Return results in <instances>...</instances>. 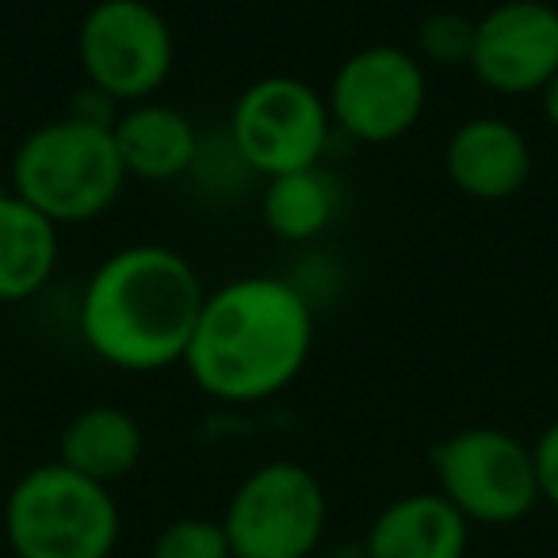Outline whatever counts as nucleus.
Returning <instances> with one entry per match:
<instances>
[{
    "label": "nucleus",
    "instance_id": "obj_7",
    "mask_svg": "<svg viewBox=\"0 0 558 558\" xmlns=\"http://www.w3.org/2000/svg\"><path fill=\"white\" fill-rule=\"evenodd\" d=\"M333 131L326 93L291 73H268L245 85L230 111L233 157L264 180L326 165Z\"/></svg>",
    "mask_w": 558,
    "mask_h": 558
},
{
    "label": "nucleus",
    "instance_id": "obj_5",
    "mask_svg": "<svg viewBox=\"0 0 558 558\" xmlns=\"http://www.w3.org/2000/svg\"><path fill=\"white\" fill-rule=\"evenodd\" d=\"M329 527L322 478L295 459H268L233 486L222 532L233 558H318Z\"/></svg>",
    "mask_w": 558,
    "mask_h": 558
},
{
    "label": "nucleus",
    "instance_id": "obj_1",
    "mask_svg": "<svg viewBox=\"0 0 558 558\" xmlns=\"http://www.w3.org/2000/svg\"><path fill=\"white\" fill-rule=\"evenodd\" d=\"M311 352V295L283 276H238L207 291L184 367L215 402L256 405L283 395Z\"/></svg>",
    "mask_w": 558,
    "mask_h": 558
},
{
    "label": "nucleus",
    "instance_id": "obj_2",
    "mask_svg": "<svg viewBox=\"0 0 558 558\" xmlns=\"http://www.w3.org/2000/svg\"><path fill=\"white\" fill-rule=\"evenodd\" d=\"M199 271L184 253L134 241L96 264L77 303V333L100 364L126 375H154L184 364L199 322Z\"/></svg>",
    "mask_w": 558,
    "mask_h": 558
},
{
    "label": "nucleus",
    "instance_id": "obj_13",
    "mask_svg": "<svg viewBox=\"0 0 558 558\" xmlns=\"http://www.w3.org/2000/svg\"><path fill=\"white\" fill-rule=\"evenodd\" d=\"M367 558H466L471 524L436 489L387 501L364 535Z\"/></svg>",
    "mask_w": 558,
    "mask_h": 558
},
{
    "label": "nucleus",
    "instance_id": "obj_15",
    "mask_svg": "<svg viewBox=\"0 0 558 558\" xmlns=\"http://www.w3.org/2000/svg\"><path fill=\"white\" fill-rule=\"evenodd\" d=\"M146 456V433L123 405H85L58 436V463L100 486H116Z\"/></svg>",
    "mask_w": 558,
    "mask_h": 558
},
{
    "label": "nucleus",
    "instance_id": "obj_14",
    "mask_svg": "<svg viewBox=\"0 0 558 558\" xmlns=\"http://www.w3.org/2000/svg\"><path fill=\"white\" fill-rule=\"evenodd\" d=\"M62 226L0 187V303H27L43 295L62 260Z\"/></svg>",
    "mask_w": 558,
    "mask_h": 558
},
{
    "label": "nucleus",
    "instance_id": "obj_10",
    "mask_svg": "<svg viewBox=\"0 0 558 558\" xmlns=\"http://www.w3.org/2000/svg\"><path fill=\"white\" fill-rule=\"evenodd\" d=\"M466 70L494 96H539L558 73V9L550 0H497L474 20Z\"/></svg>",
    "mask_w": 558,
    "mask_h": 558
},
{
    "label": "nucleus",
    "instance_id": "obj_16",
    "mask_svg": "<svg viewBox=\"0 0 558 558\" xmlns=\"http://www.w3.org/2000/svg\"><path fill=\"white\" fill-rule=\"evenodd\" d=\"M341 180L326 165H311V169L271 177L264 180L260 192V218L268 226V233L279 241H291V245L318 241L341 218Z\"/></svg>",
    "mask_w": 558,
    "mask_h": 558
},
{
    "label": "nucleus",
    "instance_id": "obj_3",
    "mask_svg": "<svg viewBox=\"0 0 558 558\" xmlns=\"http://www.w3.org/2000/svg\"><path fill=\"white\" fill-rule=\"evenodd\" d=\"M12 192L27 199L54 226L96 222L116 207L126 187L111 126L77 116L39 123L12 154Z\"/></svg>",
    "mask_w": 558,
    "mask_h": 558
},
{
    "label": "nucleus",
    "instance_id": "obj_20",
    "mask_svg": "<svg viewBox=\"0 0 558 558\" xmlns=\"http://www.w3.org/2000/svg\"><path fill=\"white\" fill-rule=\"evenodd\" d=\"M539 108H543V119H547L550 131H558V73L547 81V88L539 93Z\"/></svg>",
    "mask_w": 558,
    "mask_h": 558
},
{
    "label": "nucleus",
    "instance_id": "obj_11",
    "mask_svg": "<svg viewBox=\"0 0 558 558\" xmlns=\"http://www.w3.org/2000/svg\"><path fill=\"white\" fill-rule=\"evenodd\" d=\"M444 172L466 199H512L532 180V142L501 116H471L444 146Z\"/></svg>",
    "mask_w": 558,
    "mask_h": 558
},
{
    "label": "nucleus",
    "instance_id": "obj_12",
    "mask_svg": "<svg viewBox=\"0 0 558 558\" xmlns=\"http://www.w3.org/2000/svg\"><path fill=\"white\" fill-rule=\"evenodd\" d=\"M111 138H116L126 180H142V184H172L187 177L203 154L199 126L157 96L126 104L111 123Z\"/></svg>",
    "mask_w": 558,
    "mask_h": 558
},
{
    "label": "nucleus",
    "instance_id": "obj_9",
    "mask_svg": "<svg viewBox=\"0 0 558 558\" xmlns=\"http://www.w3.org/2000/svg\"><path fill=\"white\" fill-rule=\"evenodd\" d=\"M333 126L364 146H390L421 123L428 108V65L413 47L372 43L337 65L326 88Z\"/></svg>",
    "mask_w": 558,
    "mask_h": 558
},
{
    "label": "nucleus",
    "instance_id": "obj_18",
    "mask_svg": "<svg viewBox=\"0 0 558 558\" xmlns=\"http://www.w3.org/2000/svg\"><path fill=\"white\" fill-rule=\"evenodd\" d=\"M149 558H233L222 520L210 517H180L157 532Z\"/></svg>",
    "mask_w": 558,
    "mask_h": 558
},
{
    "label": "nucleus",
    "instance_id": "obj_6",
    "mask_svg": "<svg viewBox=\"0 0 558 558\" xmlns=\"http://www.w3.org/2000/svg\"><path fill=\"white\" fill-rule=\"evenodd\" d=\"M428 463L436 474V494L463 512L471 527H509L539 505L532 444L509 428H456L428 451Z\"/></svg>",
    "mask_w": 558,
    "mask_h": 558
},
{
    "label": "nucleus",
    "instance_id": "obj_8",
    "mask_svg": "<svg viewBox=\"0 0 558 558\" xmlns=\"http://www.w3.org/2000/svg\"><path fill=\"white\" fill-rule=\"evenodd\" d=\"M77 62L85 85L111 100H154L177 65V35L149 0H96L77 27Z\"/></svg>",
    "mask_w": 558,
    "mask_h": 558
},
{
    "label": "nucleus",
    "instance_id": "obj_19",
    "mask_svg": "<svg viewBox=\"0 0 558 558\" xmlns=\"http://www.w3.org/2000/svg\"><path fill=\"white\" fill-rule=\"evenodd\" d=\"M532 463H535V486H539V501L558 509V421H550L532 444Z\"/></svg>",
    "mask_w": 558,
    "mask_h": 558
},
{
    "label": "nucleus",
    "instance_id": "obj_4",
    "mask_svg": "<svg viewBox=\"0 0 558 558\" xmlns=\"http://www.w3.org/2000/svg\"><path fill=\"white\" fill-rule=\"evenodd\" d=\"M123 512L111 486L39 463L12 482L4 497V543L16 558H111Z\"/></svg>",
    "mask_w": 558,
    "mask_h": 558
},
{
    "label": "nucleus",
    "instance_id": "obj_17",
    "mask_svg": "<svg viewBox=\"0 0 558 558\" xmlns=\"http://www.w3.org/2000/svg\"><path fill=\"white\" fill-rule=\"evenodd\" d=\"M474 47V20L463 12H433L417 24V39H413V54L428 65V70H456V65L471 62Z\"/></svg>",
    "mask_w": 558,
    "mask_h": 558
}]
</instances>
